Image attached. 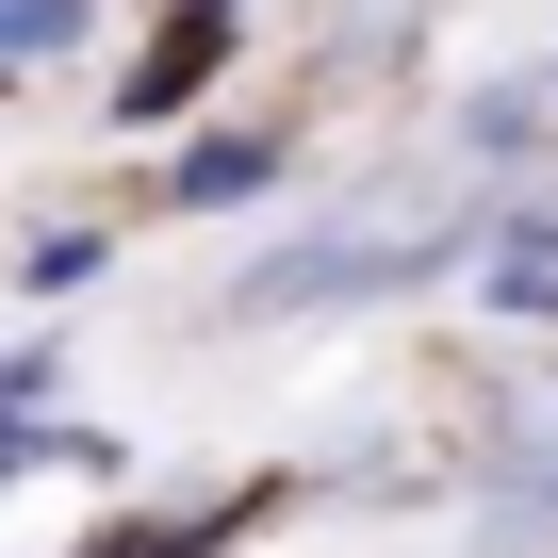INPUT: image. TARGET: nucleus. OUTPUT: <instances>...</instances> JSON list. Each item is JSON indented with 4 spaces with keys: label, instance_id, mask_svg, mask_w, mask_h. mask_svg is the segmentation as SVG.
I'll use <instances>...</instances> for the list:
<instances>
[{
    "label": "nucleus",
    "instance_id": "obj_1",
    "mask_svg": "<svg viewBox=\"0 0 558 558\" xmlns=\"http://www.w3.org/2000/svg\"><path fill=\"white\" fill-rule=\"evenodd\" d=\"M214 50H230V0H197V17H181V34H165V50H148V83H132V116H181V99H197V66H214Z\"/></svg>",
    "mask_w": 558,
    "mask_h": 558
},
{
    "label": "nucleus",
    "instance_id": "obj_2",
    "mask_svg": "<svg viewBox=\"0 0 558 558\" xmlns=\"http://www.w3.org/2000/svg\"><path fill=\"white\" fill-rule=\"evenodd\" d=\"M263 132H214V148H181V214H230V197H263Z\"/></svg>",
    "mask_w": 558,
    "mask_h": 558
},
{
    "label": "nucleus",
    "instance_id": "obj_3",
    "mask_svg": "<svg viewBox=\"0 0 558 558\" xmlns=\"http://www.w3.org/2000/svg\"><path fill=\"white\" fill-rule=\"evenodd\" d=\"M66 34H83V0H17V17H0V50H17V66H50Z\"/></svg>",
    "mask_w": 558,
    "mask_h": 558
},
{
    "label": "nucleus",
    "instance_id": "obj_4",
    "mask_svg": "<svg viewBox=\"0 0 558 558\" xmlns=\"http://www.w3.org/2000/svg\"><path fill=\"white\" fill-rule=\"evenodd\" d=\"M493 296L525 313V296H558V230H525V246H493Z\"/></svg>",
    "mask_w": 558,
    "mask_h": 558
}]
</instances>
